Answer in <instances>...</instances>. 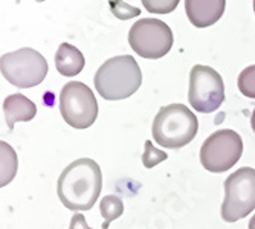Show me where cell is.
Here are the masks:
<instances>
[{"label": "cell", "instance_id": "1", "mask_svg": "<svg viewBox=\"0 0 255 229\" xmlns=\"http://www.w3.org/2000/svg\"><path fill=\"white\" fill-rule=\"evenodd\" d=\"M103 188V174L94 159L81 157L69 164L58 177L57 194L67 210L81 213L95 205Z\"/></svg>", "mask_w": 255, "mask_h": 229}, {"label": "cell", "instance_id": "2", "mask_svg": "<svg viewBox=\"0 0 255 229\" xmlns=\"http://www.w3.org/2000/svg\"><path fill=\"white\" fill-rule=\"evenodd\" d=\"M95 89L107 101H120L131 97L142 84L141 67L131 55L113 57L95 74Z\"/></svg>", "mask_w": 255, "mask_h": 229}, {"label": "cell", "instance_id": "3", "mask_svg": "<svg viewBox=\"0 0 255 229\" xmlns=\"http://www.w3.org/2000/svg\"><path fill=\"white\" fill-rule=\"evenodd\" d=\"M199 121L185 104L160 107L153 121V141L165 148L177 150L188 145L197 134Z\"/></svg>", "mask_w": 255, "mask_h": 229}, {"label": "cell", "instance_id": "4", "mask_svg": "<svg viewBox=\"0 0 255 229\" xmlns=\"http://www.w3.org/2000/svg\"><path fill=\"white\" fill-rule=\"evenodd\" d=\"M0 71L12 86L31 89L43 83L48 75V61L35 49L23 48L3 54L0 58Z\"/></svg>", "mask_w": 255, "mask_h": 229}, {"label": "cell", "instance_id": "5", "mask_svg": "<svg viewBox=\"0 0 255 229\" xmlns=\"http://www.w3.org/2000/svg\"><path fill=\"white\" fill-rule=\"evenodd\" d=\"M255 210V170L239 168L225 180V200L222 203V219L234 223L248 217Z\"/></svg>", "mask_w": 255, "mask_h": 229}, {"label": "cell", "instance_id": "6", "mask_svg": "<svg viewBox=\"0 0 255 229\" xmlns=\"http://www.w3.org/2000/svg\"><path fill=\"white\" fill-rule=\"evenodd\" d=\"M173 31L159 18H141L128 31V44L142 58L157 60L173 48Z\"/></svg>", "mask_w": 255, "mask_h": 229}, {"label": "cell", "instance_id": "7", "mask_svg": "<svg viewBox=\"0 0 255 229\" xmlns=\"http://www.w3.org/2000/svg\"><path fill=\"white\" fill-rule=\"evenodd\" d=\"M60 112L69 125L83 130L97 121L98 103L90 87L80 81H71L61 89Z\"/></svg>", "mask_w": 255, "mask_h": 229}, {"label": "cell", "instance_id": "8", "mask_svg": "<svg viewBox=\"0 0 255 229\" xmlns=\"http://www.w3.org/2000/svg\"><path fill=\"white\" fill-rule=\"evenodd\" d=\"M243 153V141L234 130H217L205 139L200 148V162L211 173H223L233 168Z\"/></svg>", "mask_w": 255, "mask_h": 229}, {"label": "cell", "instance_id": "9", "mask_svg": "<svg viewBox=\"0 0 255 229\" xmlns=\"http://www.w3.org/2000/svg\"><path fill=\"white\" fill-rule=\"evenodd\" d=\"M188 101L199 113H213L225 101V84L217 71L196 64L190 74Z\"/></svg>", "mask_w": 255, "mask_h": 229}, {"label": "cell", "instance_id": "10", "mask_svg": "<svg viewBox=\"0 0 255 229\" xmlns=\"http://www.w3.org/2000/svg\"><path fill=\"white\" fill-rule=\"evenodd\" d=\"M226 0H185V11L188 20L196 28L213 26L222 18Z\"/></svg>", "mask_w": 255, "mask_h": 229}, {"label": "cell", "instance_id": "11", "mask_svg": "<svg viewBox=\"0 0 255 229\" xmlns=\"http://www.w3.org/2000/svg\"><path fill=\"white\" fill-rule=\"evenodd\" d=\"M3 113H5V121L8 128L12 130L15 122H28L34 119V116L37 114V107L25 95L14 94L5 98Z\"/></svg>", "mask_w": 255, "mask_h": 229}, {"label": "cell", "instance_id": "12", "mask_svg": "<svg viewBox=\"0 0 255 229\" xmlns=\"http://www.w3.org/2000/svg\"><path fill=\"white\" fill-rule=\"evenodd\" d=\"M55 67L63 77H75L84 67V55L69 43H61L55 54Z\"/></svg>", "mask_w": 255, "mask_h": 229}, {"label": "cell", "instance_id": "13", "mask_svg": "<svg viewBox=\"0 0 255 229\" xmlns=\"http://www.w3.org/2000/svg\"><path fill=\"white\" fill-rule=\"evenodd\" d=\"M100 213L104 219L103 229H107L113 220L120 219L124 213V203H123L121 197L115 196V194L106 196L100 203Z\"/></svg>", "mask_w": 255, "mask_h": 229}, {"label": "cell", "instance_id": "14", "mask_svg": "<svg viewBox=\"0 0 255 229\" xmlns=\"http://www.w3.org/2000/svg\"><path fill=\"white\" fill-rule=\"evenodd\" d=\"M0 147H2V182H0V185L5 187L15 176L17 156L15 151L6 142H2Z\"/></svg>", "mask_w": 255, "mask_h": 229}, {"label": "cell", "instance_id": "15", "mask_svg": "<svg viewBox=\"0 0 255 229\" xmlns=\"http://www.w3.org/2000/svg\"><path fill=\"white\" fill-rule=\"evenodd\" d=\"M239 90L248 98L255 100V64L248 66L246 69L240 72L237 80Z\"/></svg>", "mask_w": 255, "mask_h": 229}, {"label": "cell", "instance_id": "16", "mask_svg": "<svg viewBox=\"0 0 255 229\" xmlns=\"http://www.w3.org/2000/svg\"><path fill=\"white\" fill-rule=\"evenodd\" d=\"M141 2L151 14H170L177 8L180 0H141Z\"/></svg>", "mask_w": 255, "mask_h": 229}, {"label": "cell", "instance_id": "17", "mask_svg": "<svg viewBox=\"0 0 255 229\" xmlns=\"http://www.w3.org/2000/svg\"><path fill=\"white\" fill-rule=\"evenodd\" d=\"M167 157H168V154L164 153V151H160V150H157V148H154L153 144H151V141H147L145 142V151L142 154V164L147 168L156 167L157 164H160L162 160H165Z\"/></svg>", "mask_w": 255, "mask_h": 229}, {"label": "cell", "instance_id": "18", "mask_svg": "<svg viewBox=\"0 0 255 229\" xmlns=\"http://www.w3.org/2000/svg\"><path fill=\"white\" fill-rule=\"evenodd\" d=\"M110 5H112V11H113L115 17H118L121 20L131 18V17H136L139 14L137 8H131V6L126 5L123 0H112Z\"/></svg>", "mask_w": 255, "mask_h": 229}, {"label": "cell", "instance_id": "19", "mask_svg": "<svg viewBox=\"0 0 255 229\" xmlns=\"http://www.w3.org/2000/svg\"><path fill=\"white\" fill-rule=\"evenodd\" d=\"M69 229H94V228H90L87 225V222L81 213H75L72 220H71V226H69Z\"/></svg>", "mask_w": 255, "mask_h": 229}, {"label": "cell", "instance_id": "20", "mask_svg": "<svg viewBox=\"0 0 255 229\" xmlns=\"http://www.w3.org/2000/svg\"><path fill=\"white\" fill-rule=\"evenodd\" d=\"M251 125H252V130H254V133H255V109H254L252 116H251Z\"/></svg>", "mask_w": 255, "mask_h": 229}, {"label": "cell", "instance_id": "21", "mask_svg": "<svg viewBox=\"0 0 255 229\" xmlns=\"http://www.w3.org/2000/svg\"><path fill=\"white\" fill-rule=\"evenodd\" d=\"M248 229H255V214L252 216V219H251V222H249V228Z\"/></svg>", "mask_w": 255, "mask_h": 229}, {"label": "cell", "instance_id": "22", "mask_svg": "<svg viewBox=\"0 0 255 229\" xmlns=\"http://www.w3.org/2000/svg\"><path fill=\"white\" fill-rule=\"evenodd\" d=\"M35 2H38V3H41V2H44V0H35Z\"/></svg>", "mask_w": 255, "mask_h": 229}, {"label": "cell", "instance_id": "23", "mask_svg": "<svg viewBox=\"0 0 255 229\" xmlns=\"http://www.w3.org/2000/svg\"><path fill=\"white\" fill-rule=\"evenodd\" d=\"M254 12H255V0H254Z\"/></svg>", "mask_w": 255, "mask_h": 229}, {"label": "cell", "instance_id": "24", "mask_svg": "<svg viewBox=\"0 0 255 229\" xmlns=\"http://www.w3.org/2000/svg\"><path fill=\"white\" fill-rule=\"evenodd\" d=\"M15 2H17V3H20V0H15Z\"/></svg>", "mask_w": 255, "mask_h": 229}]
</instances>
